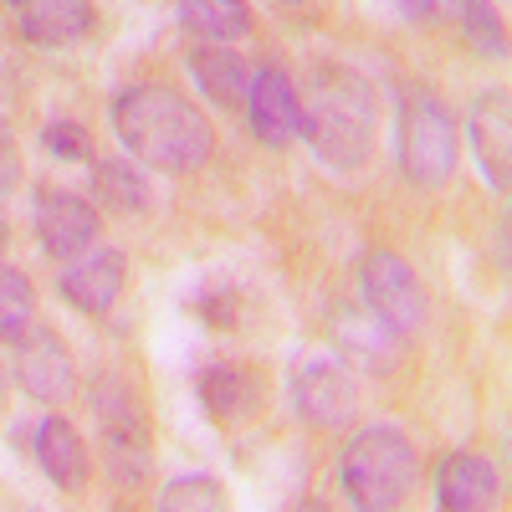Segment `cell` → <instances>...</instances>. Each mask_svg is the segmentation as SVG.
<instances>
[{
    "label": "cell",
    "mask_w": 512,
    "mask_h": 512,
    "mask_svg": "<svg viewBox=\"0 0 512 512\" xmlns=\"http://www.w3.org/2000/svg\"><path fill=\"white\" fill-rule=\"evenodd\" d=\"M113 134L154 175L185 180L216 159V123L169 82H134L113 98Z\"/></svg>",
    "instance_id": "1"
},
{
    "label": "cell",
    "mask_w": 512,
    "mask_h": 512,
    "mask_svg": "<svg viewBox=\"0 0 512 512\" xmlns=\"http://www.w3.org/2000/svg\"><path fill=\"white\" fill-rule=\"evenodd\" d=\"M303 139L333 175H359L379 154V103L354 67H318L303 88Z\"/></svg>",
    "instance_id": "2"
},
{
    "label": "cell",
    "mask_w": 512,
    "mask_h": 512,
    "mask_svg": "<svg viewBox=\"0 0 512 512\" xmlns=\"http://www.w3.org/2000/svg\"><path fill=\"white\" fill-rule=\"evenodd\" d=\"M420 482V451L400 425H364L338 456V487L364 512L405 507Z\"/></svg>",
    "instance_id": "3"
},
{
    "label": "cell",
    "mask_w": 512,
    "mask_h": 512,
    "mask_svg": "<svg viewBox=\"0 0 512 512\" xmlns=\"http://www.w3.org/2000/svg\"><path fill=\"white\" fill-rule=\"evenodd\" d=\"M93 410H98V456L113 487H149L154 477V431H149V405L139 384L108 369L93 384Z\"/></svg>",
    "instance_id": "4"
},
{
    "label": "cell",
    "mask_w": 512,
    "mask_h": 512,
    "mask_svg": "<svg viewBox=\"0 0 512 512\" xmlns=\"http://www.w3.org/2000/svg\"><path fill=\"white\" fill-rule=\"evenodd\" d=\"M395 108H400V175L420 190H441L461 159L456 113L425 82H400Z\"/></svg>",
    "instance_id": "5"
},
{
    "label": "cell",
    "mask_w": 512,
    "mask_h": 512,
    "mask_svg": "<svg viewBox=\"0 0 512 512\" xmlns=\"http://www.w3.org/2000/svg\"><path fill=\"white\" fill-rule=\"evenodd\" d=\"M359 292H364V308L384 318L395 338H420L431 328V292H425L420 272L405 262L400 251L390 246H369L359 256Z\"/></svg>",
    "instance_id": "6"
},
{
    "label": "cell",
    "mask_w": 512,
    "mask_h": 512,
    "mask_svg": "<svg viewBox=\"0 0 512 512\" xmlns=\"http://www.w3.org/2000/svg\"><path fill=\"white\" fill-rule=\"evenodd\" d=\"M11 379L21 395H31L47 410L72 405L77 400V359L67 349V338L52 323H31L11 344Z\"/></svg>",
    "instance_id": "7"
},
{
    "label": "cell",
    "mask_w": 512,
    "mask_h": 512,
    "mask_svg": "<svg viewBox=\"0 0 512 512\" xmlns=\"http://www.w3.org/2000/svg\"><path fill=\"white\" fill-rule=\"evenodd\" d=\"M195 395L205 405V415L221 425V431H246L272 410V379L262 364L246 359H216L205 364L195 379Z\"/></svg>",
    "instance_id": "8"
},
{
    "label": "cell",
    "mask_w": 512,
    "mask_h": 512,
    "mask_svg": "<svg viewBox=\"0 0 512 512\" xmlns=\"http://www.w3.org/2000/svg\"><path fill=\"white\" fill-rule=\"evenodd\" d=\"M292 410L313 431H344L359 415V379L349 374L344 359L308 354L292 374Z\"/></svg>",
    "instance_id": "9"
},
{
    "label": "cell",
    "mask_w": 512,
    "mask_h": 512,
    "mask_svg": "<svg viewBox=\"0 0 512 512\" xmlns=\"http://www.w3.org/2000/svg\"><path fill=\"white\" fill-rule=\"evenodd\" d=\"M246 128L256 134V144L267 149H292L303 139V88L297 77L277 62L251 67V88H246Z\"/></svg>",
    "instance_id": "10"
},
{
    "label": "cell",
    "mask_w": 512,
    "mask_h": 512,
    "mask_svg": "<svg viewBox=\"0 0 512 512\" xmlns=\"http://www.w3.org/2000/svg\"><path fill=\"white\" fill-rule=\"evenodd\" d=\"M103 236V210L62 185H41L36 190V241L52 262H77L88 256Z\"/></svg>",
    "instance_id": "11"
},
{
    "label": "cell",
    "mask_w": 512,
    "mask_h": 512,
    "mask_svg": "<svg viewBox=\"0 0 512 512\" xmlns=\"http://www.w3.org/2000/svg\"><path fill=\"white\" fill-rule=\"evenodd\" d=\"M128 287V256L113 251V246H93L88 256H77V262H67L57 292L62 303L82 318H103L118 308V297Z\"/></svg>",
    "instance_id": "12"
},
{
    "label": "cell",
    "mask_w": 512,
    "mask_h": 512,
    "mask_svg": "<svg viewBox=\"0 0 512 512\" xmlns=\"http://www.w3.org/2000/svg\"><path fill=\"white\" fill-rule=\"evenodd\" d=\"M502 502V472L482 451H451L436 466V507L441 512H482Z\"/></svg>",
    "instance_id": "13"
},
{
    "label": "cell",
    "mask_w": 512,
    "mask_h": 512,
    "mask_svg": "<svg viewBox=\"0 0 512 512\" xmlns=\"http://www.w3.org/2000/svg\"><path fill=\"white\" fill-rule=\"evenodd\" d=\"M333 344H338V359L344 364H354L364 374H390L400 364L405 338H395L384 328V318L369 308H338L333 313Z\"/></svg>",
    "instance_id": "14"
},
{
    "label": "cell",
    "mask_w": 512,
    "mask_h": 512,
    "mask_svg": "<svg viewBox=\"0 0 512 512\" xmlns=\"http://www.w3.org/2000/svg\"><path fill=\"white\" fill-rule=\"evenodd\" d=\"M36 466L57 492H82L93 477V451L82 441V431L67 420V415H47L36 425Z\"/></svg>",
    "instance_id": "15"
},
{
    "label": "cell",
    "mask_w": 512,
    "mask_h": 512,
    "mask_svg": "<svg viewBox=\"0 0 512 512\" xmlns=\"http://www.w3.org/2000/svg\"><path fill=\"white\" fill-rule=\"evenodd\" d=\"M185 62H190L195 82L205 88V98L216 103V108L236 113V108L246 103V88H251V67H246V57L231 47V41H195Z\"/></svg>",
    "instance_id": "16"
},
{
    "label": "cell",
    "mask_w": 512,
    "mask_h": 512,
    "mask_svg": "<svg viewBox=\"0 0 512 512\" xmlns=\"http://www.w3.org/2000/svg\"><path fill=\"white\" fill-rule=\"evenodd\" d=\"M93 21V0H26L21 6V36L31 47H72L93 31Z\"/></svg>",
    "instance_id": "17"
},
{
    "label": "cell",
    "mask_w": 512,
    "mask_h": 512,
    "mask_svg": "<svg viewBox=\"0 0 512 512\" xmlns=\"http://www.w3.org/2000/svg\"><path fill=\"white\" fill-rule=\"evenodd\" d=\"M93 205L113 210L123 221L149 216L154 205V185L144 175L139 159H93Z\"/></svg>",
    "instance_id": "18"
},
{
    "label": "cell",
    "mask_w": 512,
    "mask_h": 512,
    "mask_svg": "<svg viewBox=\"0 0 512 512\" xmlns=\"http://www.w3.org/2000/svg\"><path fill=\"white\" fill-rule=\"evenodd\" d=\"M180 26L190 41H241L256 31L246 0H180Z\"/></svg>",
    "instance_id": "19"
},
{
    "label": "cell",
    "mask_w": 512,
    "mask_h": 512,
    "mask_svg": "<svg viewBox=\"0 0 512 512\" xmlns=\"http://www.w3.org/2000/svg\"><path fill=\"white\" fill-rule=\"evenodd\" d=\"M472 139H477V159H482V175L497 195H507V144H512V128H507V98H482L472 113Z\"/></svg>",
    "instance_id": "20"
},
{
    "label": "cell",
    "mask_w": 512,
    "mask_h": 512,
    "mask_svg": "<svg viewBox=\"0 0 512 512\" xmlns=\"http://www.w3.org/2000/svg\"><path fill=\"white\" fill-rule=\"evenodd\" d=\"M36 323V287L21 267L0 262V344H16V338Z\"/></svg>",
    "instance_id": "21"
},
{
    "label": "cell",
    "mask_w": 512,
    "mask_h": 512,
    "mask_svg": "<svg viewBox=\"0 0 512 512\" xmlns=\"http://www.w3.org/2000/svg\"><path fill=\"white\" fill-rule=\"evenodd\" d=\"M164 512H226L231 497L216 477H175V482H164L159 497H154Z\"/></svg>",
    "instance_id": "22"
},
{
    "label": "cell",
    "mask_w": 512,
    "mask_h": 512,
    "mask_svg": "<svg viewBox=\"0 0 512 512\" xmlns=\"http://www.w3.org/2000/svg\"><path fill=\"white\" fill-rule=\"evenodd\" d=\"M41 144L57 159H93V128H82L77 118H52L41 128Z\"/></svg>",
    "instance_id": "23"
},
{
    "label": "cell",
    "mask_w": 512,
    "mask_h": 512,
    "mask_svg": "<svg viewBox=\"0 0 512 512\" xmlns=\"http://www.w3.org/2000/svg\"><path fill=\"white\" fill-rule=\"evenodd\" d=\"M21 175H26V154H21V139L0 123V205H6L16 190H21Z\"/></svg>",
    "instance_id": "24"
},
{
    "label": "cell",
    "mask_w": 512,
    "mask_h": 512,
    "mask_svg": "<svg viewBox=\"0 0 512 512\" xmlns=\"http://www.w3.org/2000/svg\"><path fill=\"white\" fill-rule=\"evenodd\" d=\"M400 11L410 21H436L441 16V0H400Z\"/></svg>",
    "instance_id": "25"
},
{
    "label": "cell",
    "mask_w": 512,
    "mask_h": 512,
    "mask_svg": "<svg viewBox=\"0 0 512 512\" xmlns=\"http://www.w3.org/2000/svg\"><path fill=\"white\" fill-rule=\"evenodd\" d=\"M6 395H11V364H0V410H6Z\"/></svg>",
    "instance_id": "26"
},
{
    "label": "cell",
    "mask_w": 512,
    "mask_h": 512,
    "mask_svg": "<svg viewBox=\"0 0 512 512\" xmlns=\"http://www.w3.org/2000/svg\"><path fill=\"white\" fill-rule=\"evenodd\" d=\"M282 11H297V6H313V0H277Z\"/></svg>",
    "instance_id": "27"
},
{
    "label": "cell",
    "mask_w": 512,
    "mask_h": 512,
    "mask_svg": "<svg viewBox=\"0 0 512 512\" xmlns=\"http://www.w3.org/2000/svg\"><path fill=\"white\" fill-rule=\"evenodd\" d=\"M0 241H6V205H0Z\"/></svg>",
    "instance_id": "28"
},
{
    "label": "cell",
    "mask_w": 512,
    "mask_h": 512,
    "mask_svg": "<svg viewBox=\"0 0 512 512\" xmlns=\"http://www.w3.org/2000/svg\"><path fill=\"white\" fill-rule=\"evenodd\" d=\"M0 6H16V11H21V6H26V0H0Z\"/></svg>",
    "instance_id": "29"
}]
</instances>
